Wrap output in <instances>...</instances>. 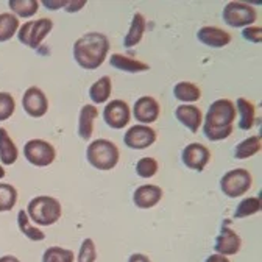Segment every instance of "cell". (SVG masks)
Returning a JSON list of instances; mask_svg holds the SVG:
<instances>
[{
	"label": "cell",
	"mask_w": 262,
	"mask_h": 262,
	"mask_svg": "<svg viewBox=\"0 0 262 262\" xmlns=\"http://www.w3.org/2000/svg\"><path fill=\"white\" fill-rule=\"evenodd\" d=\"M236 106L228 98H219L211 103L203 116V135L208 141H223L233 135V122L236 120Z\"/></svg>",
	"instance_id": "6da1fadb"
},
{
	"label": "cell",
	"mask_w": 262,
	"mask_h": 262,
	"mask_svg": "<svg viewBox=\"0 0 262 262\" xmlns=\"http://www.w3.org/2000/svg\"><path fill=\"white\" fill-rule=\"evenodd\" d=\"M74 59L80 68L86 71H95L105 62L110 52V41L98 31H89L80 36L74 44Z\"/></svg>",
	"instance_id": "7a4b0ae2"
},
{
	"label": "cell",
	"mask_w": 262,
	"mask_h": 262,
	"mask_svg": "<svg viewBox=\"0 0 262 262\" xmlns=\"http://www.w3.org/2000/svg\"><path fill=\"white\" fill-rule=\"evenodd\" d=\"M27 215L31 222L39 226H50L56 223L62 215L61 203L49 195H39L30 200L27 206Z\"/></svg>",
	"instance_id": "3957f363"
},
{
	"label": "cell",
	"mask_w": 262,
	"mask_h": 262,
	"mask_svg": "<svg viewBox=\"0 0 262 262\" xmlns=\"http://www.w3.org/2000/svg\"><path fill=\"white\" fill-rule=\"evenodd\" d=\"M88 162L97 170H111L117 166L120 151L117 145L108 139H95L86 148Z\"/></svg>",
	"instance_id": "277c9868"
},
{
	"label": "cell",
	"mask_w": 262,
	"mask_h": 262,
	"mask_svg": "<svg viewBox=\"0 0 262 262\" xmlns=\"http://www.w3.org/2000/svg\"><path fill=\"white\" fill-rule=\"evenodd\" d=\"M53 28V22L49 17L36 19V20H28L17 30V38L19 41L30 47V49H38L41 42L47 38V35Z\"/></svg>",
	"instance_id": "5b68a950"
},
{
	"label": "cell",
	"mask_w": 262,
	"mask_h": 262,
	"mask_svg": "<svg viewBox=\"0 0 262 262\" xmlns=\"http://www.w3.org/2000/svg\"><path fill=\"white\" fill-rule=\"evenodd\" d=\"M253 186V177L245 169H233L220 178V189L229 199H239Z\"/></svg>",
	"instance_id": "8992f818"
},
{
	"label": "cell",
	"mask_w": 262,
	"mask_h": 262,
	"mask_svg": "<svg viewBox=\"0 0 262 262\" xmlns=\"http://www.w3.org/2000/svg\"><path fill=\"white\" fill-rule=\"evenodd\" d=\"M24 156L31 166L49 167L56 158V150L44 139H30L24 145Z\"/></svg>",
	"instance_id": "52a82bcc"
},
{
	"label": "cell",
	"mask_w": 262,
	"mask_h": 262,
	"mask_svg": "<svg viewBox=\"0 0 262 262\" xmlns=\"http://www.w3.org/2000/svg\"><path fill=\"white\" fill-rule=\"evenodd\" d=\"M223 20L233 28H245L254 24L257 19L256 10L244 2H228L223 8Z\"/></svg>",
	"instance_id": "ba28073f"
},
{
	"label": "cell",
	"mask_w": 262,
	"mask_h": 262,
	"mask_svg": "<svg viewBox=\"0 0 262 262\" xmlns=\"http://www.w3.org/2000/svg\"><path fill=\"white\" fill-rule=\"evenodd\" d=\"M156 131L148 126V125H135L125 131L123 135V142L126 147L133 148V150H144L148 148L156 142Z\"/></svg>",
	"instance_id": "9c48e42d"
},
{
	"label": "cell",
	"mask_w": 262,
	"mask_h": 262,
	"mask_svg": "<svg viewBox=\"0 0 262 262\" xmlns=\"http://www.w3.org/2000/svg\"><path fill=\"white\" fill-rule=\"evenodd\" d=\"M22 106H24V111L30 117L39 119V117L46 116L49 111V98L42 89H39L36 86H31L24 92Z\"/></svg>",
	"instance_id": "30bf717a"
},
{
	"label": "cell",
	"mask_w": 262,
	"mask_h": 262,
	"mask_svg": "<svg viewBox=\"0 0 262 262\" xmlns=\"http://www.w3.org/2000/svg\"><path fill=\"white\" fill-rule=\"evenodd\" d=\"M181 159L187 169L195 170V172H202V170H205L208 162L211 161V151L208 147H205L199 142H193L183 148Z\"/></svg>",
	"instance_id": "8fae6325"
},
{
	"label": "cell",
	"mask_w": 262,
	"mask_h": 262,
	"mask_svg": "<svg viewBox=\"0 0 262 262\" xmlns=\"http://www.w3.org/2000/svg\"><path fill=\"white\" fill-rule=\"evenodd\" d=\"M103 120L113 129H123L131 120L129 106L123 100L108 102L103 110Z\"/></svg>",
	"instance_id": "7c38bea8"
},
{
	"label": "cell",
	"mask_w": 262,
	"mask_h": 262,
	"mask_svg": "<svg viewBox=\"0 0 262 262\" xmlns=\"http://www.w3.org/2000/svg\"><path fill=\"white\" fill-rule=\"evenodd\" d=\"M242 247V239L241 236L234 231L233 228L229 226H223L222 231L219 233V236L215 237L214 242V251L215 254H222V256H234L241 251Z\"/></svg>",
	"instance_id": "4fadbf2b"
},
{
	"label": "cell",
	"mask_w": 262,
	"mask_h": 262,
	"mask_svg": "<svg viewBox=\"0 0 262 262\" xmlns=\"http://www.w3.org/2000/svg\"><path fill=\"white\" fill-rule=\"evenodd\" d=\"M159 113H161V108H159L158 100L150 95H144L138 98L133 106V116L135 119H138L141 125H150L156 122L159 117Z\"/></svg>",
	"instance_id": "5bb4252c"
},
{
	"label": "cell",
	"mask_w": 262,
	"mask_h": 262,
	"mask_svg": "<svg viewBox=\"0 0 262 262\" xmlns=\"http://www.w3.org/2000/svg\"><path fill=\"white\" fill-rule=\"evenodd\" d=\"M162 189L156 184H142L133 193V203L139 209H150L162 200Z\"/></svg>",
	"instance_id": "9a60e30c"
},
{
	"label": "cell",
	"mask_w": 262,
	"mask_h": 262,
	"mask_svg": "<svg viewBox=\"0 0 262 262\" xmlns=\"http://www.w3.org/2000/svg\"><path fill=\"white\" fill-rule=\"evenodd\" d=\"M196 39L202 44L212 47V49H222L231 42V35L228 31L219 28V27H202L196 31Z\"/></svg>",
	"instance_id": "2e32d148"
},
{
	"label": "cell",
	"mask_w": 262,
	"mask_h": 262,
	"mask_svg": "<svg viewBox=\"0 0 262 262\" xmlns=\"http://www.w3.org/2000/svg\"><path fill=\"white\" fill-rule=\"evenodd\" d=\"M175 117L181 125H184L190 133H196L203 123V113L195 105H180L175 110Z\"/></svg>",
	"instance_id": "e0dca14e"
},
{
	"label": "cell",
	"mask_w": 262,
	"mask_h": 262,
	"mask_svg": "<svg viewBox=\"0 0 262 262\" xmlns=\"http://www.w3.org/2000/svg\"><path fill=\"white\" fill-rule=\"evenodd\" d=\"M98 117V110L95 105H84L80 110L78 116V126H77V133L83 141H89L94 133V123L95 119Z\"/></svg>",
	"instance_id": "ac0fdd59"
},
{
	"label": "cell",
	"mask_w": 262,
	"mask_h": 262,
	"mask_svg": "<svg viewBox=\"0 0 262 262\" xmlns=\"http://www.w3.org/2000/svg\"><path fill=\"white\" fill-rule=\"evenodd\" d=\"M110 64L114 69L122 71V72H128V74H142V72H147L150 69V66L147 62L125 56L122 53H114L113 56H110Z\"/></svg>",
	"instance_id": "d6986e66"
},
{
	"label": "cell",
	"mask_w": 262,
	"mask_h": 262,
	"mask_svg": "<svg viewBox=\"0 0 262 262\" xmlns=\"http://www.w3.org/2000/svg\"><path fill=\"white\" fill-rule=\"evenodd\" d=\"M19 151L5 128H0V161L4 166H13L17 161Z\"/></svg>",
	"instance_id": "ffe728a7"
},
{
	"label": "cell",
	"mask_w": 262,
	"mask_h": 262,
	"mask_svg": "<svg viewBox=\"0 0 262 262\" xmlns=\"http://www.w3.org/2000/svg\"><path fill=\"white\" fill-rule=\"evenodd\" d=\"M113 91V81L108 75L98 78L91 88H89V97L94 105H103L108 102Z\"/></svg>",
	"instance_id": "44dd1931"
},
{
	"label": "cell",
	"mask_w": 262,
	"mask_h": 262,
	"mask_svg": "<svg viewBox=\"0 0 262 262\" xmlns=\"http://www.w3.org/2000/svg\"><path fill=\"white\" fill-rule=\"evenodd\" d=\"M173 95L177 100L183 102L184 105H192L195 102L200 100L202 97V91L200 88L193 84V83H189V81H180L173 86Z\"/></svg>",
	"instance_id": "7402d4cb"
},
{
	"label": "cell",
	"mask_w": 262,
	"mask_h": 262,
	"mask_svg": "<svg viewBox=\"0 0 262 262\" xmlns=\"http://www.w3.org/2000/svg\"><path fill=\"white\" fill-rule=\"evenodd\" d=\"M144 33H145V17L141 13H136L133 16V20H131L129 30L126 33V36L123 39V46L126 49H131L138 46L142 38H144Z\"/></svg>",
	"instance_id": "603a6c76"
},
{
	"label": "cell",
	"mask_w": 262,
	"mask_h": 262,
	"mask_svg": "<svg viewBox=\"0 0 262 262\" xmlns=\"http://www.w3.org/2000/svg\"><path fill=\"white\" fill-rule=\"evenodd\" d=\"M236 113H239V128L247 131L251 129L254 125V105L245 97L237 98L236 102Z\"/></svg>",
	"instance_id": "cb8c5ba5"
},
{
	"label": "cell",
	"mask_w": 262,
	"mask_h": 262,
	"mask_svg": "<svg viewBox=\"0 0 262 262\" xmlns=\"http://www.w3.org/2000/svg\"><path fill=\"white\" fill-rule=\"evenodd\" d=\"M17 226L20 229V233L31 242H41L46 239V234L44 231H41V229L38 226H33L30 223V219L27 215V211L20 209L17 212Z\"/></svg>",
	"instance_id": "d4e9b609"
},
{
	"label": "cell",
	"mask_w": 262,
	"mask_h": 262,
	"mask_svg": "<svg viewBox=\"0 0 262 262\" xmlns=\"http://www.w3.org/2000/svg\"><path fill=\"white\" fill-rule=\"evenodd\" d=\"M8 5L17 19L19 17H24V19L33 17L38 13V8H39L38 0H10Z\"/></svg>",
	"instance_id": "484cf974"
},
{
	"label": "cell",
	"mask_w": 262,
	"mask_h": 262,
	"mask_svg": "<svg viewBox=\"0 0 262 262\" xmlns=\"http://www.w3.org/2000/svg\"><path fill=\"white\" fill-rule=\"evenodd\" d=\"M19 19L13 13H2L0 14V42H7L19 30Z\"/></svg>",
	"instance_id": "4316f807"
},
{
	"label": "cell",
	"mask_w": 262,
	"mask_h": 262,
	"mask_svg": "<svg viewBox=\"0 0 262 262\" xmlns=\"http://www.w3.org/2000/svg\"><path fill=\"white\" fill-rule=\"evenodd\" d=\"M260 151V136H250L244 139L241 144L234 148V158L236 159H248Z\"/></svg>",
	"instance_id": "83f0119b"
},
{
	"label": "cell",
	"mask_w": 262,
	"mask_h": 262,
	"mask_svg": "<svg viewBox=\"0 0 262 262\" xmlns=\"http://www.w3.org/2000/svg\"><path fill=\"white\" fill-rule=\"evenodd\" d=\"M17 203V189L8 183H0V212L11 211Z\"/></svg>",
	"instance_id": "f1b7e54d"
},
{
	"label": "cell",
	"mask_w": 262,
	"mask_h": 262,
	"mask_svg": "<svg viewBox=\"0 0 262 262\" xmlns=\"http://www.w3.org/2000/svg\"><path fill=\"white\" fill-rule=\"evenodd\" d=\"M42 262H75V253L62 247H49L42 254Z\"/></svg>",
	"instance_id": "f546056e"
},
{
	"label": "cell",
	"mask_w": 262,
	"mask_h": 262,
	"mask_svg": "<svg viewBox=\"0 0 262 262\" xmlns=\"http://www.w3.org/2000/svg\"><path fill=\"white\" fill-rule=\"evenodd\" d=\"M260 211V199L259 196H250V199H244L236 211H234V219H244V217H250L254 215Z\"/></svg>",
	"instance_id": "4dcf8cb0"
},
{
	"label": "cell",
	"mask_w": 262,
	"mask_h": 262,
	"mask_svg": "<svg viewBox=\"0 0 262 262\" xmlns=\"http://www.w3.org/2000/svg\"><path fill=\"white\" fill-rule=\"evenodd\" d=\"M158 161L151 156H145V158H141L138 162H136V173L138 177L141 178H151L158 173Z\"/></svg>",
	"instance_id": "1f68e13d"
},
{
	"label": "cell",
	"mask_w": 262,
	"mask_h": 262,
	"mask_svg": "<svg viewBox=\"0 0 262 262\" xmlns=\"http://www.w3.org/2000/svg\"><path fill=\"white\" fill-rule=\"evenodd\" d=\"M16 111V100L10 92H0V122L8 120Z\"/></svg>",
	"instance_id": "d6a6232c"
},
{
	"label": "cell",
	"mask_w": 262,
	"mask_h": 262,
	"mask_svg": "<svg viewBox=\"0 0 262 262\" xmlns=\"http://www.w3.org/2000/svg\"><path fill=\"white\" fill-rule=\"evenodd\" d=\"M95 259H97L95 244H94L92 239L86 237L81 242V247H80V251H78V256H77V262H95Z\"/></svg>",
	"instance_id": "836d02e7"
},
{
	"label": "cell",
	"mask_w": 262,
	"mask_h": 262,
	"mask_svg": "<svg viewBox=\"0 0 262 262\" xmlns=\"http://www.w3.org/2000/svg\"><path fill=\"white\" fill-rule=\"evenodd\" d=\"M260 27L257 25H250V27H245L244 31H242V36L244 39H247L248 42H253V44H260Z\"/></svg>",
	"instance_id": "e575fe53"
},
{
	"label": "cell",
	"mask_w": 262,
	"mask_h": 262,
	"mask_svg": "<svg viewBox=\"0 0 262 262\" xmlns=\"http://www.w3.org/2000/svg\"><path fill=\"white\" fill-rule=\"evenodd\" d=\"M66 4H68V0H42V5L52 11H56L59 8H66Z\"/></svg>",
	"instance_id": "d590c367"
},
{
	"label": "cell",
	"mask_w": 262,
	"mask_h": 262,
	"mask_svg": "<svg viewBox=\"0 0 262 262\" xmlns=\"http://www.w3.org/2000/svg\"><path fill=\"white\" fill-rule=\"evenodd\" d=\"M86 5V0H68V4H66V11H69V13H75V11H80L83 7Z\"/></svg>",
	"instance_id": "8d00e7d4"
},
{
	"label": "cell",
	"mask_w": 262,
	"mask_h": 262,
	"mask_svg": "<svg viewBox=\"0 0 262 262\" xmlns=\"http://www.w3.org/2000/svg\"><path fill=\"white\" fill-rule=\"evenodd\" d=\"M128 262H151L148 256L142 254V253H135L128 257Z\"/></svg>",
	"instance_id": "74e56055"
},
{
	"label": "cell",
	"mask_w": 262,
	"mask_h": 262,
	"mask_svg": "<svg viewBox=\"0 0 262 262\" xmlns=\"http://www.w3.org/2000/svg\"><path fill=\"white\" fill-rule=\"evenodd\" d=\"M205 262H231V260L222 254H211V256H208V259Z\"/></svg>",
	"instance_id": "f35d334b"
},
{
	"label": "cell",
	"mask_w": 262,
	"mask_h": 262,
	"mask_svg": "<svg viewBox=\"0 0 262 262\" xmlns=\"http://www.w3.org/2000/svg\"><path fill=\"white\" fill-rule=\"evenodd\" d=\"M0 262H20V260L13 254H5V256L0 257Z\"/></svg>",
	"instance_id": "ab89813d"
},
{
	"label": "cell",
	"mask_w": 262,
	"mask_h": 262,
	"mask_svg": "<svg viewBox=\"0 0 262 262\" xmlns=\"http://www.w3.org/2000/svg\"><path fill=\"white\" fill-rule=\"evenodd\" d=\"M5 175H7L5 169H4L2 166H0V180H2V178H5Z\"/></svg>",
	"instance_id": "60d3db41"
}]
</instances>
